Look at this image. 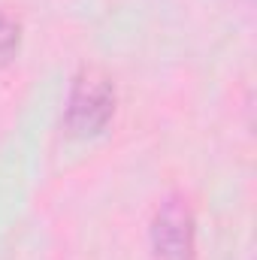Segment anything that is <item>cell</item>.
<instances>
[{
    "mask_svg": "<svg viewBox=\"0 0 257 260\" xmlns=\"http://www.w3.org/2000/svg\"><path fill=\"white\" fill-rule=\"evenodd\" d=\"M112 112H115V85H112V79L97 67H85L70 85L67 112H64L67 130L76 133V136H94L109 124Z\"/></svg>",
    "mask_w": 257,
    "mask_h": 260,
    "instance_id": "obj_1",
    "label": "cell"
},
{
    "mask_svg": "<svg viewBox=\"0 0 257 260\" xmlns=\"http://www.w3.org/2000/svg\"><path fill=\"white\" fill-rule=\"evenodd\" d=\"M197 227L188 200L170 197L160 203L151 221V248L157 260H194Z\"/></svg>",
    "mask_w": 257,
    "mask_h": 260,
    "instance_id": "obj_2",
    "label": "cell"
},
{
    "mask_svg": "<svg viewBox=\"0 0 257 260\" xmlns=\"http://www.w3.org/2000/svg\"><path fill=\"white\" fill-rule=\"evenodd\" d=\"M18 43H21V24L0 12V64H6L18 52Z\"/></svg>",
    "mask_w": 257,
    "mask_h": 260,
    "instance_id": "obj_3",
    "label": "cell"
}]
</instances>
